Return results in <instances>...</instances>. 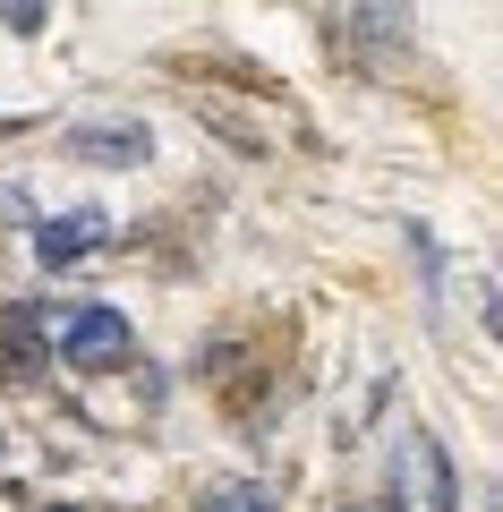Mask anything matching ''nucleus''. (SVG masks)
<instances>
[{"label":"nucleus","mask_w":503,"mask_h":512,"mask_svg":"<svg viewBox=\"0 0 503 512\" xmlns=\"http://www.w3.org/2000/svg\"><path fill=\"white\" fill-rule=\"evenodd\" d=\"M69 154L103 163V171H137V163H154V137H145V120H86L69 137Z\"/></svg>","instance_id":"nucleus-1"},{"label":"nucleus","mask_w":503,"mask_h":512,"mask_svg":"<svg viewBox=\"0 0 503 512\" xmlns=\"http://www.w3.org/2000/svg\"><path fill=\"white\" fill-rule=\"evenodd\" d=\"M60 350H69V367H103V359H120V350H128L120 308H77L69 325H60Z\"/></svg>","instance_id":"nucleus-2"},{"label":"nucleus","mask_w":503,"mask_h":512,"mask_svg":"<svg viewBox=\"0 0 503 512\" xmlns=\"http://www.w3.org/2000/svg\"><path fill=\"white\" fill-rule=\"evenodd\" d=\"M103 231H111V222L94 214V205H77V214H60V222L35 231V256H43V265H77L86 248H103Z\"/></svg>","instance_id":"nucleus-3"},{"label":"nucleus","mask_w":503,"mask_h":512,"mask_svg":"<svg viewBox=\"0 0 503 512\" xmlns=\"http://www.w3.org/2000/svg\"><path fill=\"white\" fill-rule=\"evenodd\" d=\"M205 512H265V487L231 478V487H214V495H205Z\"/></svg>","instance_id":"nucleus-4"},{"label":"nucleus","mask_w":503,"mask_h":512,"mask_svg":"<svg viewBox=\"0 0 503 512\" xmlns=\"http://www.w3.org/2000/svg\"><path fill=\"white\" fill-rule=\"evenodd\" d=\"M0 18L18 26V35H43V0H0Z\"/></svg>","instance_id":"nucleus-5"},{"label":"nucleus","mask_w":503,"mask_h":512,"mask_svg":"<svg viewBox=\"0 0 503 512\" xmlns=\"http://www.w3.org/2000/svg\"><path fill=\"white\" fill-rule=\"evenodd\" d=\"M18 128H26V120H0V146H9V137H18Z\"/></svg>","instance_id":"nucleus-6"}]
</instances>
